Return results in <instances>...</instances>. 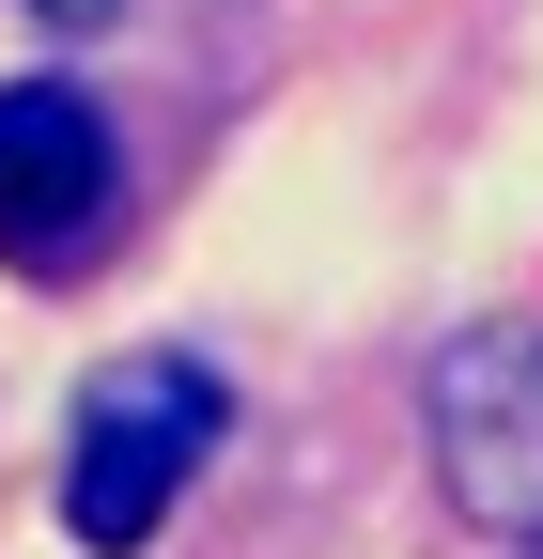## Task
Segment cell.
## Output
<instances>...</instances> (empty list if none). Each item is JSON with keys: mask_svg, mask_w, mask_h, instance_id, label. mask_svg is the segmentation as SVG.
<instances>
[{"mask_svg": "<svg viewBox=\"0 0 543 559\" xmlns=\"http://www.w3.org/2000/svg\"><path fill=\"white\" fill-rule=\"evenodd\" d=\"M202 436H218V373H186V358H109L94 404H79V436H62V528H79L94 559H141L156 513L186 498Z\"/></svg>", "mask_w": 543, "mask_h": 559, "instance_id": "cell-1", "label": "cell"}, {"mask_svg": "<svg viewBox=\"0 0 543 559\" xmlns=\"http://www.w3.org/2000/svg\"><path fill=\"white\" fill-rule=\"evenodd\" d=\"M435 481H450V513L497 528V544L543 528V326L528 311L466 326L435 358Z\"/></svg>", "mask_w": 543, "mask_h": 559, "instance_id": "cell-2", "label": "cell"}, {"mask_svg": "<svg viewBox=\"0 0 543 559\" xmlns=\"http://www.w3.org/2000/svg\"><path fill=\"white\" fill-rule=\"evenodd\" d=\"M109 202H124V156H109L94 94L16 79L0 94V264L16 280H79L109 249Z\"/></svg>", "mask_w": 543, "mask_h": 559, "instance_id": "cell-3", "label": "cell"}, {"mask_svg": "<svg viewBox=\"0 0 543 559\" xmlns=\"http://www.w3.org/2000/svg\"><path fill=\"white\" fill-rule=\"evenodd\" d=\"M32 16H62V32H94V16H109V0H32Z\"/></svg>", "mask_w": 543, "mask_h": 559, "instance_id": "cell-4", "label": "cell"}, {"mask_svg": "<svg viewBox=\"0 0 543 559\" xmlns=\"http://www.w3.org/2000/svg\"><path fill=\"white\" fill-rule=\"evenodd\" d=\"M528 559H543V528H528Z\"/></svg>", "mask_w": 543, "mask_h": 559, "instance_id": "cell-5", "label": "cell"}]
</instances>
